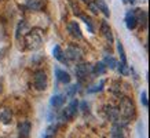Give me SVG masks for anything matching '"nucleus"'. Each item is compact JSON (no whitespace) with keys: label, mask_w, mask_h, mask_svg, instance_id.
Instances as JSON below:
<instances>
[{"label":"nucleus","mask_w":150,"mask_h":138,"mask_svg":"<svg viewBox=\"0 0 150 138\" xmlns=\"http://www.w3.org/2000/svg\"><path fill=\"white\" fill-rule=\"evenodd\" d=\"M134 102L127 98V97H123L121 98V102H120V108H118V113H120V117H124L125 122H128V119H131L132 115H134Z\"/></svg>","instance_id":"obj_1"},{"label":"nucleus","mask_w":150,"mask_h":138,"mask_svg":"<svg viewBox=\"0 0 150 138\" xmlns=\"http://www.w3.org/2000/svg\"><path fill=\"white\" fill-rule=\"evenodd\" d=\"M25 44L29 50H37L39 47L41 46V35L39 33V31H30V32H28L25 35Z\"/></svg>","instance_id":"obj_2"},{"label":"nucleus","mask_w":150,"mask_h":138,"mask_svg":"<svg viewBox=\"0 0 150 138\" xmlns=\"http://www.w3.org/2000/svg\"><path fill=\"white\" fill-rule=\"evenodd\" d=\"M35 87L39 91H44L47 88V73L44 70H37L35 73Z\"/></svg>","instance_id":"obj_3"},{"label":"nucleus","mask_w":150,"mask_h":138,"mask_svg":"<svg viewBox=\"0 0 150 138\" xmlns=\"http://www.w3.org/2000/svg\"><path fill=\"white\" fill-rule=\"evenodd\" d=\"M65 54V58L66 61H80L81 60V50L79 47H74V46H70L66 48V51L64 53Z\"/></svg>","instance_id":"obj_4"},{"label":"nucleus","mask_w":150,"mask_h":138,"mask_svg":"<svg viewBox=\"0 0 150 138\" xmlns=\"http://www.w3.org/2000/svg\"><path fill=\"white\" fill-rule=\"evenodd\" d=\"M77 109H79V102L76 101V100H73V101L68 105V108L64 110V113H62V119L64 120L72 119L73 116L77 113Z\"/></svg>","instance_id":"obj_5"},{"label":"nucleus","mask_w":150,"mask_h":138,"mask_svg":"<svg viewBox=\"0 0 150 138\" xmlns=\"http://www.w3.org/2000/svg\"><path fill=\"white\" fill-rule=\"evenodd\" d=\"M92 73V66L90 64H80L76 68V75L80 80H84L86 78H88V75Z\"/></svg>","instance_id":"obj_6"},{"label":"nucleus","mask_w":150,"mask_h":138,"mask_svg":"<svg viewBox=\"0 0 150 138\" xmlns=\"http://www.w3.org/2000/svg\"><path fill=\"white\" fill-rule=\"evenodd\" d=\"M125 25L129 31L135 29L138 26V21H137V15H135V10H129L125 15Z\"/></svg>","instance_id":"obj_7"},{"label":"nucleus","mask_w":150,"mask_h":138,"mask_svg":"<svg viewBox=\"0 0 150 138\" xmlns=\"http://www.w3.org/2000/svg\"><path fill=\"white\" fill-rule=\"evenodd\" d=\"M44 0H25V7L32 11H39L43 9Z\"/></svg>","instance_id":"obj_8"},{"label":"nucleus","mask_w":150,"mask_h":138,"mask_svg":"<svg viewBox=\"0 0 150 138\" xmlns=\"http://www.w3.org/2000/svg\"><path fill=\"white\" fill-rule=\"evenodd\" d=\"M55 76H57V79H58V82L64 83V84H69V83H70V75H69L66 70L55 68Z\"/></svg>","instance_id":"obj_9"},{"label":"nucleus","mask_w":150,"mask_h":138,"mask_svg":"<svg viewBox=\"0 0 150 138\" xmlns=\"http://www.w3.org/2000/svg\"><path fill=\"white\" fill-rule=\"evenodd\" d=\"M68 32L72 35L73 37H76V39H81L83 37V33H81V29L79 26L77 22H70L68 25Z\"/></svg>","instance_id":"obj_10"},{"label":"nucleus","mask_w":150,"mask_h":138,"mask_svg":"<svg viewBox=\"0 0 150 138\" xmlns=\"http://www.w3.org/2000/svg\"><path fill=\"white\" fill-rule=\"evenodd\" d=\"M13 119V113L8 108H4L1 106L0 108V123H4V124H8Z\"/></svg>","instance_id":"obj_11"},{"label":"nucleus","mask_w":150,"mask_h":138,"mask_svg":"<svg viewBox=\"0 0 150 138\" xmlns=\"http://www.w3.org/2000/svg\"><path fill=\"white\" fill-rule=\"evenodd\" d=\"M106 115H108V119H110L112 122H114V123H117L118 120H120L118 109L117 108H114V106H112V105L106 106Z\"/></svg>","instance_id":"obj_12"},{"label":"nucleus","mask_w":150,"mask_h":138,"mask_svg":"<svg viewBox=\"0 0 150 138\" xmlns=\"http://www.w3.org/2000/svg\"><path fill=\"white\" fill-rule=\"evenodd\" d=\"M18 131H19V137L21 138H28L30 134V123L29 122H23L18 126Z\"/></svg>","instance_id":"obj_13"},{"label":"nucleus","mask_w":150,"mask_h":138,"mask_svg":"<svg viewBox=\"0 0 150 138\" xmlns=\"http://www.w3.org/2000/svg\"><path fill=\"white\" fill-rule=\"evenodd\" d=\"M100 29H102V33H103V36L106 37V40L109 41V43H112V41H113V33H112V29H110L109 23L106 22V21H103L102 25H100Z\"/></svg>","instance_id":"obj_14"},{"label":"nucleus","mask_w":150,"mask_h":138,"mask_svg":"<svg viewBox=\"0 0 150 138\" xmlns=\"http://www.w3.org/2000/svg\"><path fill=\"white\" fill-rule=\"evenodd\" d=\"M65 95H62V94H57V95H52V98H51V106L52 108H61V106L65 104Z\"/></svg>","instance_id":"obj_15"},{"label":"nucleus","mask_w":150,"mask_h":138,"mask_svg":"<svg viewBox=\"0 0 150 138\" xmlns=\"http://www.w3.org/2000/svg\"><path fill=\"white\" fill-rule=\"evenodd\" d=\"M57 130H58V126H57V124H50V126L44 130L41 138H54L55 134H57Z\"/></svg>","instance_id":"obj_16"},{"label":"nucleus","mask_w":150,"mask_h":138,"mask_svg":"<svg viewBox=\"0 0 150 138\" xmlns=\"http://www.w3.org/2000/svg\"><path fill=\"white\" fill-rule=\"evenodd\" d=\"M52 55L55 57V60H58L59 62H64V64L68 62L66 58H65V54H64V51H62V48H61V46H55L54 47V50H52Z\"/></svg>","instance_id":"obj_17"},{"label":"nucleus","mask_w":150,"mask_h":138,"mask_svg":"<svg viewBox=\"0 0 150 138\" xmlns=\"http://www.w3.org/2000/svg\"><path fill=\"white\" fill-rule=\"evenodd\" d=\"M135 15H137L138 23H142V25L146 26V23H147V13L143 11V10H141V9H137L135 10Z\"/></svg>","instance_id":"obj_18"},{"label":"nucleus","mask_w":150,"mask_h":138,"mask_svg":"<svg viewBox=\"0 0 150 138\" xmlns=\"http://www.w3.org/2000/svg\"><path fill=\"white\" fill-rule=\"evenodd\" d=\"M105 64V66L106 68H110V69H116V66H117V61H116V58L114 57H112V55H106L105 57V60L102 61Z\"/></svg>","instance_id":"obj_19"},{"label":"nucleus","mask_w":150,"mask_h":138,"mask_svg":"<svg viewBox=\"0 0 150 138\" xmlns=\"http://www.w3.org/2000/svg\"><path fill=\"white\" fill-rule=\"evenodd\" d=\"M106 66H105L103 62H98L96 65L92 66V75H103L106 72Z\"/></svg>","instance_id":"obj_20"},{"label":"nucleus","mask_w":150,"mask_h":138,"mask_svg":"<svg viewBox=\"0 0 150 138\" xmlns=\"http://www.w3.org/2000/svg\"><path fill=\"white\" fill-rule=\"evenodd\" d=\"M112 138H124L123 135V127L118 126V124H114L113 129H112Z\"/></svg>","instance_id":"obj_21"},{"label":"nucleus","mask_w":150,"mask_h":138,"mask_svg":"<svg viewBox=\"0 0 150 138\" xmlns=\"http://www.w3.org/2000/svg\"><path fill=\"white\" fill-rule=\"evenodd\" d=\"M96 4H98V9H99L100 11L105 14V17H106V18H108V17H110L109 7H108V4L105 3L103 0H98V1H96Z\"/></svg>","instance_id":"obj_22"},{"label":"nucleus","mask_w":150,"mask_h":138,"mask_svg":"<svg viewBox=\"0 0 150 138\" xmlns=\"http://www.w3.org/2000/svg\"><path fill=\"white\" fill-rule=\"evenodd\" d=\"M117 51L120 54V58H121V62L123 64H127V57H125V51H124V47L121 44V41H117Z\"/></svg>","instance_id":"obj_23"},{"label":"nucleus","mask_w":150,"mask_h":138,"mask_svg":"<svg viewBox=\"0 0 150 138\" xmlns=\"http://www.w3.org/2000/svg\"><path fill=\"white\" fill-rule=\"evenodd\" d=\"M103 86H105V80H100L98 84H95L94 87H91V88H88V92L90 94H92V92H98V91H100L102 88H103Z\"/></svg>","instance_id":"obj_24"},{"label":"nucleus","mask_w":150,"mask_h":138,"mask_svg":"<svg viewBox=\"0 0 150 138\" xmlns=\"http://www.w3.org/2000/svg\"><path fill=\"white\" fill-rule=\"evenodd\" d=\"M116 68H118V72H120L121 75H124V76H127V75L129 73L127 64H123V62H120V64H117V66H116Z\"/></svg>","instance_id":"obj_25"},{"label":"nucleus","mask_w":150,"mask_h":138,"mask_svg":"<svg viewBox=\"0 0 150 138\" xmlns=\"http://www.w3.org/2000/svg\"><path fill=\"white\" fill-rule=\"evenodd\" d=\"M77 91H79V84H72V86H69V87H68L66 97H73Z\"/></svg>","instance_id":"obj_26"},{"label":"nucleus","mask_w":150,"mask_h":138,"mask_svg":"<svg viewBox=\"0 0 150 138\" xmlns=\"http://www.w3.org/2000/svg\"><path fill=\"white\" fill-rule=\"evenodd\" d=\"M80 18H81L83 21L86 22V25H87V26H88V29H90V32H92V33H94V26H92V22H91V19L88 18V17H86L84 14H80Z\"/></svg>","instance_id":"obj_27"},{"label":"nucleus","mask_w":150,"mask_h":138,"mask_svg":"<svg viewBox=\"0 0 150 138\" xmlns=\"http://www.w3.org/2000/svg\"><path fill=\"white\" fill-rule=\"evenodd\" d=\"M88 9L91 10L92 14H98V13H99V9H98V4H96V1H95V3H88Z\"/></svg>","instance_id":"obj_28"},{"label":"nucleus","mask_w":150,"mask_h":138,"mask_svg":"<svg viewBox=\"0 0 150 138\" xmlns=\"http://www.w3.org/2000/svg\"><path fill=\"white\" fill-rule=\"evenodd\" d=\"M141 101H142V104H143V106H145V108H147V106H149V102H147V94H146V91H143L141 94Z\"/></svg>","instance_id":"obj_29"},{"label":"nucleus","mask_w":150,"mask_h":138,"mask_svg":"<svg viewBox=\"0 0 150 138\" xmlns=\"http://www.w3.org/2000/svg\"><path fill=\"white\" fill-rule=\"evenodd\" d=\"M121 1L125 3V4H127V3H129V4H134V3H135V0H121Z\"/></svg>","instance_id":"obj_30"},{"label":"nucleus","mask_w":150,"mask_h":138,"mask_svg":"<svg viewBox=\"0 0 150 138\" xmlns=\"http://www.w3.org/2000/svg\"><path fill=\"white\" fill-rule=\"evenodd\" d=\"M0 91H1V86H0Z\"/></svg>","instance_id":"obj_31"},{"label":"nucleus","mask_w":150,"mask_h":138,"mask_svg":"<svg viewBox=\"0 0 150 138\" xmlns=\"http://www.w3.org/2000/svg\"><path fill=\"white\" fill-rule=\"evenodd\" d=\"M83 1H87V0H83Z\"/></svg>","instance_id":"obj_32"}]
</instances>
